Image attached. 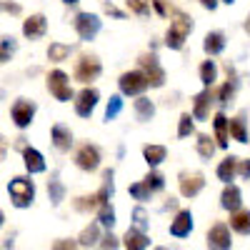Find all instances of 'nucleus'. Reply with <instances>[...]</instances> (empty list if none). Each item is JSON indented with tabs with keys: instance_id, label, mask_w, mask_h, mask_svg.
Instances as JSON below:
<instances>
[{
	"instance_id": "nucleus-15",
	"label": "nucleus",
	"mask_w": 250,
	"mask_h": 250,
	"mask_svg": "<svg viewBox=\"0 0 250 250\" xmlns=\"http://www.w3.org/2000/svg\"><path fill=\"white\" fill-rule=\"evenodd\" d=\"M240 203H243L240 188L233 185V183H228V185H225V190H223V195H220V205L225 208V210L235 213V210H240Z\"/></svg>"
},
{
	"instance_id": "nucleus-52",
	"label": "nucleus",
	"mask_w": 250,
	"mask_h": 250,
	"mask_svg": "<svg viewBox=\"0 0 250 250\" xmlns=\"http://www.w3.org/2000/svg\"><path fill=\"white\" fill-rule=\"evenodd\" d=\"M0 225H3V210H0Z\"/></svg>"
},
{
	"instance_id": "nucleus-21",
	"label": "nucleus",
	"mask_w": 250,
	"mask_h": 250,
	"mask_svg": "<svg viewBox=\"0 0 250 250\" xmlns=\"http://www.w3.org/2000/svg\"><path fill=\"white\" fill-rule=\"evenodd\" d=\"M23 160H25V170L30 175L45 170V160H43V155H40L35 148H23Z\"/></svg>"
},
{
	"instance_id": "nucleus-10",
	"label": "nucleus",
	"mask_w": 250,
	"mask_h": 250,
	"mask_svg": "<svg viewBox=\"0 0 250 250\" xmlns=\"http://www.w3.org/2000/svg\"><path fill=\"white\" fill-rule=\"evenodd\" d=\"M10 113H13V123L18 125V128H28V125L33 123V118H35V103L20 98V100L13 103Z\"/></svg>"
},
{
	"instance_id": "nucleus-37",
	"label": "nucleus",
	"mask_w": 250,
	"mask_h": 250,
	"mask_svg": "<svg viewBox=\"0 0 250 250\" xmlns=\"http://www.w3.org/2000/svg\"><path fill=\"white\" fill-rule=\"evenodd\" d=\"M130 195H133L135 200H150L153 190H150L145 183H135V185H130Z\"/></svg>"
},
{
	"instance_id": "nucleus-24",
	"label": "nucleus",
	"mask_w": 250,
	"mask_h": 250,
	"mask_svg": "<svg viewBox=\"0 0 250 250\" xmlns=\"http://www.w3.org/2000/svg\"><path fill=\"white\" fill-rule=\"evenodd\" d=\"M143 155H145V163H148L150 168H155V165H160V163L165 160L168 150H165V145H145Z\"/></svg>"
},
{
	"instance_id": "nucleus-11",
	"label": "nucleus",
	"mask_w": 250,
	"mask_h": 250,
	"mask_svg": "<svg viewBox=\"0 0 250 250\" xmlns=\"http://www.w3.org/2000/svg\"><path fill=\"white\" fill-rule=\"evenodd\" d=\"M98 100H100V95H98L95 88H83V90L78 93V98H75V113H78L80 118H90V113H93L95 105H98Z\"/></svg>"
},
{
	"instance_id": "nucleus-22",
	"label": "nucleus",
	"mask_w": 250,
	"mask_h": 250,
	"mask_svg": "<svg viewBox=\"0 0 250 250\" xmlns=\"http://www.w3.org/2000/svg\"><path fill=\"white\" fill-rule=\"evenodd\" d=\"M238 163H240V160H238L235 155H228V158L218 165V178H220L225 185H228V183H230V180L238 175Z\"/></svg>"
},
{
	"instance_id": "nucleus-43",
	"label": "nucleus",
	"mask_w": 250,
	"mask_h": 250,
	"mask_svg": "<svg viewBox=\"0 0 250 250\" xmlns=\"http://www.w3.org/2000/svg\"><path fill=\"white\" fill-rule=\"evenodd\" d=\"M238 173H240L243 178H250V158L243 160V163H238Z\"/></svg>"
},
{
	"instance_id": "nucleus-25",
	"label": "nucleus",
	"mask_w": 250,
	"mask_h": 250,
	"mask_svg": "<svg viewBox=\"0 0 250 250\" xmlns=\"http://www.w3.org/2000/svg\"><path fill=\"white\" fill-rule=\"evenodd\" d=\"M135 115H138V120H140V123H148V120L155 115V105H153V100H150V98L138 95V100H135Z\"/></svg>"
},
{
	"instance_id": "nucleus-47",
	"label": "nucleus",
	"mask_w": 250,
	"mask_h": 250,
	"mask_svg": "<svg viewBox=\"0 0 250 250\" xmlns=\"http://www.w3.org/2000/svg\"><path fill=\"white\" fill-rule=\"evenodd\" d=\"M3 8H5V10H8V13H15V15H18V13H20V5H15V3H5V5H3Z\"/></svg>"
},
{
	"instance_id": "nucleus-3",
	"label": "nucleus",
	"mask_w": 250,
	"mask_h": 250,
	"mask_svg": "<svg viewBox=\"0 0 250 250\" xmlns=\"http://www.w3.org/2000/svg\"><path fill=\"white\" fill-rule=\"evenodd\" d=\"M148 88H150V83L143 70H130V73L120 75V93L123 95H143Z\"/></svg>"
},
{
	"instance_id": "nucleus-38",
	"label": "nucleus",
	"mask_w": 250,
	"mask_h": 250,
	"mask_svg": "<svg viewBox=\"0 0 250 250\" xmlns=\"http://www.w3.org/2000/svg\"><path fill=\"white\" fill-rule=\"evenodd\" d=\"M193 130H195L193 118L188 115V113H185V115H180V123H178V135H180V138H188V135H190Z\"/></svg>"
},
{
	"instance_id": "nucleus-33",
	"label": "nucleus",
	"mask_w": 250,
	"mask_h": 250,
	"mask_svg": "<svg viewBox=\"0 0 250 250\" xmlns=\"http://www.w3.org/2000/svg\"><path fill=\"white\" fill-rule=\"evenodd\" d=\"M215 148H218V143H213L210 135H198V153H200L203 158L210 160L213 153H215Z\"/></svg>"
},
{
	"instance_id": "nucleus-46",
	"label": "nucleus",
	"mask_w": 250,
	"mask_h": 250,
	"mask_svg": "<svg viewBox=\"0 0 250 250\" xmlns=\"http://www.w3.org/2000/svg\"><path fill=\"white\" fill-rule=\"evenodd\" d=\"M200 5L208 8V10H215L218 8V0H200Z\"/></svg>"
},
{
	"instance_id": "nucleus-30",
	"label": "nucleus",
	"mask_w": 250,
	"mask_h": 250,
	"mask_svg": "<svg viewBox=\"0 0 250 250\" xmlns=\"http://www.w3.org/2000/svg\"><path fill=\"white\" fill-rule=\"evenodd\" d=\"M18 50V40L13 35H3L0 38V65H3L5 60H10V55Z\"/></svg>"
},
{
	"instance_id": "nucleus-8",
	"label": "nucleus",
	"mask_w": 250,
	"mask_h": 250,
	"mask_svg": "<svg viewBox=\"0 0 250 250\" xmlns=\"http://www.w3.org/2000/svg\"><path fill=\"white\" fill-rule=\"evenodd\" d=\"M100 28H103V23L98 15H93V13H78L75 15V30L83 40H93L100 33Z\"/></svg>"
},
{
	"instance_id": "nucleus-7",
	"label": "nucleus",
	"mask_w": 250,
	"mask_h": 250,
	"mask_svg": "<svg viewBox=\"0 0 250 250\" xmlns=\"http://www.w3.org/2000/svg\"><path fill=\"white\" fill-rule=\"evenodd\" d=\"M75 165L80 170H85V173H93L98 170V165H100V150H98V145H80L78 153H75Z\"/></svg>"
},
{
	"instance_id": "nucleus-26",
	"label": "nucleus",
	"mask_w": 250,
	"mask_h": 250,
	"mask_svg": "<svg viewBox=\"0 0 250 250\" xmlns=\"http://www.w3.org/2000/svg\"><path fill=\"white\" fill-rule=\"evenodd\" d=\"M215 80H218V65H215V60H205L203 65H200V83H203L205 88H213Z\"/></svg>"
},
{
	"instance_id": "nucleus-20",
	"label": "nucleus",
	"mask_w": 250,
	"mask_h": 250,
	"mask_svg": "<svg viewBox=\"0 0 250 250\" xmlns=\"http://www.w3.org/2000/svg\"><path fill=\"white\" fill-rule=\"evenodd\" d=\"M203 50L208 53V55H220L223 50H225V35L220 33V30H213V33H208L205 35V40H203Z\"/></svg>"
},
{
	"instance_id": "nucleus-44",
	"label": "nucleus",
	"mask_w": 250,
	"mask_h": 250,
	"mask_svg": "<svg viewBox=\"0 0 250 250\" xmlns=\"http://www.w3.org/2000/svg\"><path fill=\"white\" fill-rule=\"evenodd\" d=\"M53 250H75V245H73L70 240H58V243L53 245Z\"/></svg>"
},
{
	"instance_id": "nucleus-14",
	"label": "nucleus",
	"mask_w": 250,
	"mask_h": 250,
	"mask_svg": "<svg viewBox=\"0 0 250 250\" xmlns=\"http://www.w3.org/2000/svg\"><path fill=\"white\" fill-rule=\"evenodd\" d=\"M213 100H215V95H213L210 88H205L203 93H198V95H195V103H193V118H195V120H205L208 115H210Z\"/></svg>"
},
{
	"instance_id": "nucleus-40",
	"label": "nucleus",
	"mask_w": 250,
	"mask_h": 250,
	"mask_svg": "<svg viewBox=\"0 0 250 250\" xmlns=\"http://www.w3.org/2000/svg\"><path fill=\"white\" fill-rule=\"evenodd\" d=\"M133 220H135V228L143 230V233H145V228L150 225V220H148V215H145L143 208H135V210H133Z\"/></svg>"
},
{
	"instance_id": "nucleus-50",
	"label": "nucleus",
	"mask_w": 250,
	"mask_h": 250,
	"mask_svg": "<svg viewBox=\"0 0 250 250\" xmlns=\"http://www.w3.org/2000/svg\"><path fill=\"white\" fill-rule=\"evenodd\" d=\"M62 3H65V5H73V3H78V0H62Z\"/></svg>"
},
{
	"instance_id": "nucleus-39",
	"label": "nucleus",
	"mask_w": 250,
	"mask_h": 250,
	"mask_svg": "<svg viewBox=\"0 0 250 250\" xmlns=\"http://www.w3.org/2000/svg\"><path fill=\"white\" fill-rule=\"evenodd\" d=\"M143 183H145V185H148V188H150V190H153V193H158V190H163V185H165V180H163V175H160V173H153V170H150L148 175H145V180H143Z\"/></svg>"
},
{
	"instance_id": "nucleus-42",
	"label": "nucleus",
	"mask_w": 250,
	"mask_h": 250,
	"mask_svg": "<svg viewBox=\"0 0 250 250\" xmlns=\"http://www.w3.org/2000/svg\"><path fill=\"white\" fill-rule=\"evenodd\" d=\"M153 8L158 10V15H168V13H170V8H168V3H165V0H153Z\"/></svg>"
},
{
	"instance_id": "nucleus-2",
	"label": "nucleus",
	"mask_w": 250,
	"mask_h": 250,
	"mask_svg": "<svg viewBox=\"0 0 250 250\" xmlns=\"http://www.w3.org/2000/svg\"><path fill=\"white\" fill-rule=\"evenodd\" d=\"M8 193L15 208H28L35 198V185L30 178H13L8 185Z\"/></svg>"
},
{
	"instance_id": "nucleus-5",
	"label": "nucleus",
	"mask_w": 250,
	"mask_h": 250,
	"mask_svg": "<svg viewBox=\"0 0 250 250\" xmlns=\"http://www.w3.org/2000/svg\"><path fill=\"white\" fill-rule=\"evenodd\" d=\"M48 90H50V93L55 95V100H60V103L73 100L70 80H68V75L62 73V70H53V73L48 75Z\"/></svg>"
},
{
	"instance_id": "nucleus-17",
	"label": "nucleus",
	"mask_w": 250,
	"mask_h": 250,
	"mask_svg": "<svg viewBox=\"0 0 250 250\" xmlns=\"http://www.w3.org/2000/svg\"><path fill=\"white\" fill-rule=\"evenodd\" d=\"M53 145H55L60 153H68V150H70V145H73V133H70L68 125H62V123L53 125Z\"/></svg>"
},
{
	"instance_id": "nucleus-13",
	"label": "nucleus",
	"mask_w": 250,
	"mask_h": 250,
	"mask_svg": "<svg viewBox=\"0 0 250 250\" xmlns=\"http://www.w3.org/2000/svg\"><path fill=\"white\" fill-rule=\"evenodd\" d=\"M48 33V20H45V15H30L25 23H23V35L25 38H30V40H38V38H43Z\"/></svg>"
},
{
	"instance_id": "nucleus-34",
	"label": "nucleus",
	"mask_w": 250,
	"mask_h": 250,
	"mask_svg": "<svg viewBox=\"0 0 250 250\" xmlns=\"http://www.w3.org/2000/svg\"><path fill=\"white\" fill-rule=\"evenodd\" d=\"M98 223H100L103 228H108V230L115 225V210L110 208V203H108V205H100V210H98Z\"/></svg>"
},
{
	"instance_id": "nucleus-18",
	"label": "nucleus",
	"mask_w": 250,
	"mask_h": 250,
	"mask_svg": "<svg viewBox=\"0 0 250 250\" xmlns=\"http://www.w3.org/2000/svg\"><path fill=\"white\" fill-rule=\"evenodd\" d=\"M213 128H215V143L218 148H228V140H230V120L223 113H218L213 118Z\"/></svg>"
},
{
	"instance_id": "nucleus-1",
	"label": "nucleus",
	"mask_w": 250,
	"mask_h": 250,
	"mask_svg": "<svg viewBox=\"0 0 250 250\" xmlns=\"http://www.w3.org/2000/svg\"><path fill=\"white\" fill-rule=\"evenodd\" d=\"M190 33H193V18L188 15V13H180L178 10L175 13V20L170 23L168 33H165V45H168L170 50H180Z\"/></svg>"
},
{
	"instance_id": "nucleus-4",
	"label": "nucleus",
	"mask_w": 250,
	"mask_h": 250,
	"mask_svg": "<svg viewBox=\"0 0 250 250\" xmlns=\"http://www.w3.org/2000/svg\"><path fill=\"white\" fill-rule=\"evenodd\" d=\"M103 73V65L95 55H80V60L75 62V80L80 83H93L98 80Z\"/></svg>"
},
{
	"instance_id": "nucleus-9",
	"label": "nucleus",
	"mask_w": 250,
	"mask_h": 250,
	"mask_svg": "<svg viewBox=\"0 0 250 250\" xmlns=\"http://www.w3.org/2000/svg\"><path fill=\"white\" fill-rule=\"evenodd\" d=\"M233 240H230V228L225 223H215L208 230V248L210 250H230Z\"/></svg>"
},
{
	"instance_id": "nucleus-28",
	"label": "nucleus",
	"mask_w": 250,
	"mask_h": 250,
	"mask_svg": "<svg viewBox=\"0 0 250 250\" xmlns=\"http://www.w3.org/2000/svg\"><path fill=\"white\" fill-rule=\"evenodd\" d=\"M230 135L238 143H248V125H245V115H235L230 120Z\"/></svg>"
},
{
	"instance_id": "nucleus-49",
	"label": "nucleus",
	"mask_w": 250,
	"mask_h": 250,
	"mask_svg": "<svg viewBox=\"0 0 250 250\" xmlns=\"http://www.w3.org/2000/svg\"><path fill=\"white\" fill-rule=\"evenodd\" d=\"M245 30L250 33V15H248V20H245Z\"/></svg>"
},
{
	"instance_id": "nucleus-6",
	"label": "nucleus",
	"mask_w": 250,
	"mask_h": 250,
	"mask_svg": "<svg viewBox=\"0 0 250 250\" xmlns=\"http://www.w3.org/2000/svg\"><path fill=\"white\" fill-rule=\"evenodd\" d=\"M138 62H140V70L145 73V78H148L150 88H163V83H165V70L160 68L158 55H143Z\"/></svg>"
},
{
	"instance_id": "nucleus-51",
	"label": "nucleus",
	"mask_w": 250,
	"mask_h": 250,
	"mask_svg": "<svg viewBox=\"0 0 250 250\" xmlns=\"http://www.w3.org/2000/svg\"><path fill=\"white\" fill-rule=\"evenodd\" d=\"M223 3H228V5H230V3H235V0H223Z\"/></svg>"
},
{
	"instance_id": "nucleus-41",
	"label": "nucleus",
	"mask_w": 250,
	"mask_h": 250,
	"mask_svg": "<svg viewBox=\"0 0 250 250\" xmlns=\"http://www.w3.org/2000/svg\"><path fill=\"white\" fill-rule=\"evenodd\" d=\"M118 245H120V240H118L113 233H108L105 238H100V248H103V250H118Z\"/></svg>"
},
{
	"instance_id": "nucleus-48",
	"label": "nucleus",
	"mask_w": 250,
	"mask_h": 250,
	"mask_svg": "<svg viewBox=\"0 0 250 250\" xmlns=\"http://www.w3.org/2000/svg\"><path fill=\"white\" fill-rule=\"evenodd\" d=\"M5 155V143H3V138H0V158Z\"/></svg>"
},
{
	"instance_id": "nucleus-27",
	"label": "nucleus",
	"mask_w": 250,
	"mask_h": 250,
	"mask_svg": "<svg viewBox=\"0 0 250 250\" xmlns=\"http://www.w3.org/2000/svg\"><path fill=\"white\" fill-rule=\"evenodd\" d=\"M80 245L83 248H93V245H98L100 243V223H90L85 230L80 233Z\"/></svg>"
},
{
	"instance_id": "nucleus-16",
	"label": "nucleus",
	"mask_w": 250,
	"mask_h": 250,
	"mask_svg": "<svg viewBox=\"0 0 250 250\" xmlns=\"http://www.w3.org/2000/svg\"><path fill=\"white\" fill-rule=\"evenodd\" d=\"M190 230H193V215H190V210H180L175 215V220L170 223V235L185 238V235H190Z\"/></svg>"
},
{
	"instance_id": "nucleus-31",
	"label": "nucleus",
	"mask_w": 250,
	"mask_h": 250,
	"mask_svg": "<svg viewBox=\"0 0 250 250\" xmlns=\"http://www.w3.org/2000/svg\"><path fill=\"white\" fill-rule=\"evenodd\" d=\"M48 193H50L53 205H60V203H62V198H65V188H62V183L58 180V175H53V178H50V183H48Z\"/></svg>"
},
{
	"instance_id": "nucleus-32",
	"label": "nucleus",
	"mask_w": 250,
	"mask_h": 250,
	"mask_svg": "<svg viewBox=\"0 0 250 250\" xmlns=\"http://www.w3.org/2000/svg\"><path fill=\"white\" fill-rule=\"evenodd\" d=\"M70 45H62V43H50V48H48V58L53 60V62H62V60H68V55H70Z\"/></svg>"
},
{
	"instance_id": "nucleus-19",
	"label": "nucleus",
	"mask_w": 250,
	"mask_h": 250,
	"mask_svg": "<svg viewBox=\"0 0 250 250\" xmlns=\"http://www.w3.org/2000/svg\"><path fill=\"white\" fill-rule=\"evenodd\" d=\"M123 243H125V250H145V248L150 245L148 235H145L143 230H138V228H128V233H125Z\"/></svg>"
},
{
	"instance_id": "nucleus-45",
	"label": "nucleus",
	"mask_w": 250,
	"mask_h": 250,
	"mask_svg": "<svg viewBox=\"0 0 250 250\" xmlns=\"http://www.w3.org/2000/svg\"><path fill=\"white\" fill-rule=\"evenodd\" d=\"M105 13H110V15H115V18H123V10H118V8L110 5V3H105Z\"/></svg>"
},
{
	"instance_id": "nucleus-35",
	"label": "nucleus",
	"mask_w": 250,
	"mask_h": 250,
	"mask_svg": "<svg viewBox=\"0 0 250 250\" xmlns=\"http://www.w3.org/2000/svg\"><path fill=\"white\" fill-rule=\"evenodd\" d=\"M120 110H123V98L120 95H113L108 100V108H105V120H115L120 115Z\"/></svg>"
},
{
	"instance_id": "nucleus-29",
	"label": "nucleus",
	"mask_w": 250,
	"mask_h": 250,
	"mask_svg": "<svg viewBox=\"0 0 250 250\" xmlns=\"http://www.w3.org/2000/svg\"><path fill=\"white\" fill-rule=\"evenodd\" d=\"M235 88H238V80L230 78L228 83H223V88L218 90V103L220 105H230L233 98H235Z\"/></svg>"
},
{
	"instance_id": "nucleus-12",
	"label": "nucleus",
	"mask_w": 250,
	"mask_h": 250,
	"mask_svg": "<svg viewBox=\"0 0 250 250\" xmlns=\"http://www.w3.org/2000/svg\"><path fill=\"white\" fill-rule=\"evenodd\" d=\"M205 188V178L200 173H180V193L185 198H195Z\"/></svg>"
},
{
	"instance_id": "nucleus-36",
	"label": "nucleus",
	"mask_w": 250,
	"mask_h": 250,
	"mask_svg": "<svg viewBox=\"0 0 250 250\" xmlns=\"http://www.w3.org/2000/svg\"><path fill=\"white\" fill-rule=\"evenodd\" d=\"M128 8H130V13H135L140 18L150 15V3H148V0H128Z\"/></svg>"
},
{
	"instance_id": "nucleus-23",
	"label": "nucleus",
	"mask_w": 250,
	"mask_h": 250,
	"mask_svg": "<svg viewBox=\"0 0 250 250\" xmlns=\"http://www.w3.org/2000/svg\"><path fill=\"white\" fill-rule=\"evenodd\" d=\"M230 228L240 235H250V210H235L230 215Z\"/></svg>"
}]
</instances>
